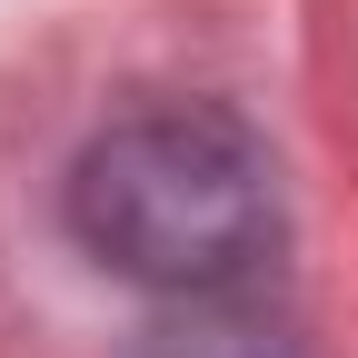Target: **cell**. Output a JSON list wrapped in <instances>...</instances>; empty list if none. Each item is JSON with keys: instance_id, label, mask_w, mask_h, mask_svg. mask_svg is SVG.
I'll return each instance as SVG.
<instances>
[{"instance_id": "6da1fadb", "label": "cell", "mask_w": 358, "mask_h": 358, "mask_svg": "<svg viewBox=\"0 0 358 358\" xmlns=\"http://www.w3.org/2000/svg\"><path fill=\"white\" fill-rule=\"evenodd\" d=\"M80 249L169 299H219L279 249V159L239 110L159 100L80 150L70 169Z\"/></svg>"}]
</instances>
